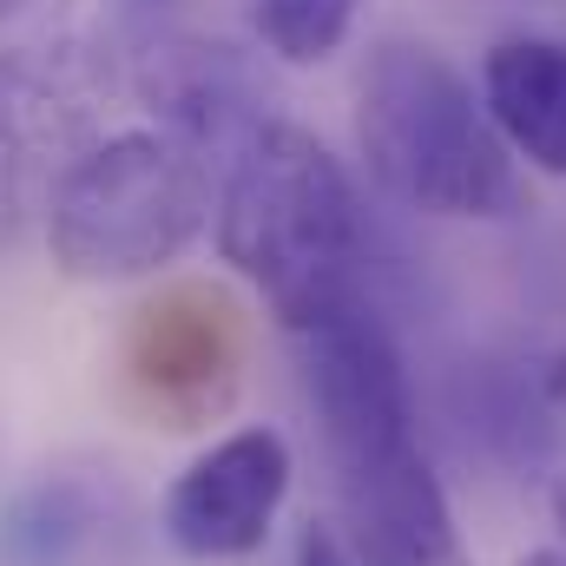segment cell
<instances>
[{
	"label": "cell",
	"mask_w": 566,
	"mask_h": 566,
	"mask_svg": "<svg viewBox=\"0 0 566 566\" xmlns=\"http://www.w3.org/2000/svg\"><path fill=\"white\" fill-rule=\"evenodd\" d=\"M310 402L356 527V566H474L454 507L416 441V396L396 336L369 303L303 336Z\"/></svg>",
	"instance_id": "obj_1"
},
{
	"label": "cell",
	"mask_w": 566,
	"mask_h": 566,
	"mask_svg": "<svg viewBox=\"0 0 566 566\" xmlns=\"http://www.w3.org/2000/svg\"><path fill=\"white\" fill-rule=\"evenodd\" d=\"M218 251L296 336L369 303L363 198L343 158L290 119H264L238 145L218 198Z\"/></svg>",
	"instance_id": "obj_2"
},
{
	"label": "cell",
	"mask_w": 566,
	"mask_h": 566,
	"mask_svg": "<svg viewBox=\"0 0 566 566\" xmlns=\"http://www.w3.org/2000/svg\"><path fill=\"white\" fill-rule=\"evenodd\" d=\"M356 145L369 178L422 218L494 224L514 218L527 198L481 93L416 40H389L369 53L356 86Z\"/></svg>",
	"instance_id": "obj_3"
},
{
	"label": "cell",
	"mask_w": 566,
	"mask_h": 566,
	"mask_svg": "<svg viewBox=\"0 0 566 566\" xmlns=\"http://www.w3.org/2000/svg\"><path fill=\"white\" fill-rule=\"evenodd\" d=\"M211 218V165L171 133L93 145L53 191L46 244L80 283H126L178 264Z\"/></svg>",
	"instance_id": "obj_4"
},
{
	"label": "cell",
	"mask_w": 566,
	"mask_h": 566,
	"mask_svg": "<svg viewBox=\"0 0 566 566\" xmlns=\"http://www.w3.org/2000/svg\"><path fill=\"white\" fill-rule=\"evenodd\" d=\"M126 402L151 428L218 422L244 389V316L218 283H165L119 343Z\"/></svg>",
	"instance_id": "obj_5"
},
{
	"label": "cell",
	"mask_w": 566,
	"mask_h": 566,
	"mask_svg": "<svg viewBox=\"0 0 566 566\" xmlns=\"http://www.w3.org/2000/svg\"><path fill=\"white\" fill-rule=\"evenodd\" d=\"M283 494H290V441L277 428H238L171 481L165 541L191 560H244L271 541Z\"/></svg>",
	"instance_id": "obj_6"
},
{
	"label": "cell",
	"mask_w": 566,
	"mask_h": 566,
	"mask_svg": "<svg viewBox=\"0 0 566 566\" xmlns=\"http://www.w3.org/2000/svg\"><path fill=\"white\" fill-rule=\"evenodd\" d=\"M139 99L158 119V133L185 139L198 158H211V151L238 158V145L271 119L258 60L238 53L231 40H198V33H171V40L145 46Z\"/></svg>",
	"instance_id": "obj_7"
},
{
	"label": "cell",
	"mask_w": 566,
	"mask_h": 566,
	"mask_svg": "<svg viewBox=\"0 0 566 566\" xmlns=\"http://www.w3.org/2000/svg\"><path fill=\"white\" fill-rule=\"evenodd\" d=\"M481 106L514 158L566 178V40H501L481 60Z\"/></svg>",
	"instance_id": "obj_8"
},
{
	"label": "cell",
	"mask_w": 566,
	"mask_h": 566,
	"mask_svg": "<svg viewBox=\"0 0 566 566\" xmlns=\"http://www.w3.org/2000/svg\"><path fill=\"white\" fill-rule=\"evenodd\" d=\"M113 507L86 481H40L0 514V560L7 566H93L106 547Z\"/></svg>",
	"instance_id": "obj_9"
},
{
	"label": "cell",
	"mask_w": 566,
	"mask_h": 566,
	"mask_svg": "<svg viewBox=\"0 0 566 566\" xmlns=\"http://www.w3.org/2000/svg\"><path fill=\"white\" fill-rule=\"evenodd\" d=\"M251 27L283 66H323L356 27V0H251Z\"/></svg>",
	"instance_id": "obj_10"
},
{
	"label": "cell",
	"mask_w": 566,
	"mask_h": 566,
	"mask_svg": "<svg viewBox=\"0 0 566 566\" xmlns=\"http://www.w3.org/2000/svg\"><path fill=\"white\" fill-rule=\"evenodd\" d=\"M296 566H356V554L343 547V534L336 527H303V541H296Z\"/></svg>",
	"instance_id": "obj_11"
},
{
	"label": "cell",
	"mask_w": 566,
	"mask_h": 566,
	"mask_svg": "<svg viewBox=\"0 0 566 566\" xmlns=\"http://www.w3.org/2000/svg\"><path fill=\"white\" fill-rule=\"evenodd\" d=\"M178 0H119V13H126V27H158L165 13H171Z\"/></svg>",
	"instance_id": "obj_12"
},
{
	"label": "cell",
	"mask_w": 566,
	"mask_h": 566,
	"mask_svg": "<svg viewBox=\"0 0 566 566\" xmlns=\"http://www.w3.org/2000/svg\"><path fill=\"white\" fill-rule=\"evenodd\" d=\"M547 501H554V527H560V547H566V474L554 481V494H547Z\"/></svg>",
	"instance_id": "obj_13"
},
{
	"label": "cell",
	"mask_w": 566,
	"mask_h": 566,
	"mask_svg": "<svg viewBox=\"0 0 566 566\" xmlns=\"http://www.w3.org/2000/svg\"><path fill=\"white\" fill-rule=\"evenodd\" d=\"M521 566H566V547H541V554H527Z\"/></svg>",
	"instance_id": "obj_14"
},
{
	"label": "cell",
	"mask_w": 566,
	"mask_h": 566,
	"mask_svg": "<svg viewBox=\"0 0 566 566\" xmlns=\"http://www.w3.org/2000/svg\"><path fill=\"white\" fill-rule=\"evenodd\" d=\"M547 396H560V402H566V356H560V369L547 376Z\"/></svg>",
	"instance_id": "obj_15"
},
{
	"label": "cell",
	"mask_w": 566,
	"mask_h": 566,
	"mask_svg": "<svg viewBox=\"0 0 566 566\" xmlns=\"http://www.w3.org/2000/svg\"><path fill=\"white\" fill-rule=\"evenodd\" d=\"M20 7H27V0H0V20H13V13H20Z\"/></svg>",
	"instance_id": "obj_16"
}]
</instances>
